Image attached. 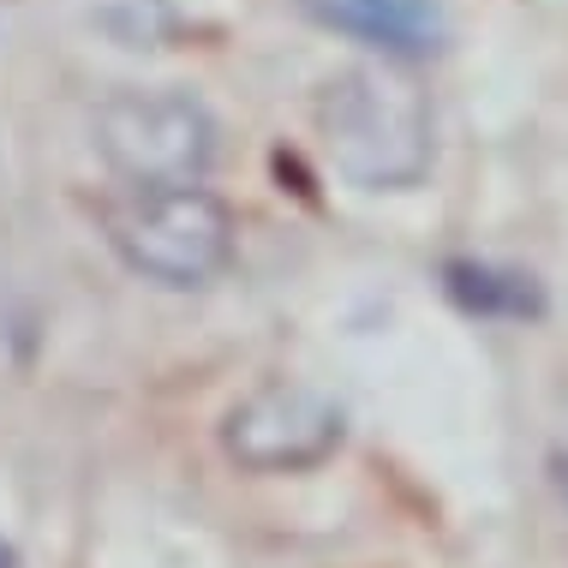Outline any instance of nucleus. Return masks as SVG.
I'll return each instance as SVG.
<instances>
[{"mask_svg":"<svg viewBox=\"0 0 568 568\" xmlns=\"http://www.w3.org/2000/svg\"><path fill=\"white\" fill-rule=\"evenodd\" d=\"M120 264L156 287H204L234 257V216L204 186H126L102 204Z\"/></svg>","mask_w":568,"mask_h":568,"instance_id":"f03ea898","label":"nucleus"},{"mask_svg":"<svg viewBox=\"0 0 568 568\" xmlns=\"http://www.w3.org/2000/svg\"><path fill=\"white\" fill-rule=\"evenodd\" d=\"M97 150L126 186H204L222 126L186 90H114L97 109Z\"/></svg>","mask_w":568,"mask_h":568,"instance_id":"7ed1b4c3","label":"nucleus"},{"mask_svg":"<svg viewBox=\"0 0 568 568\" xmlns=\"http://www.w3.org/2000/svg\"><path fill=\"white\" fill-rule=\"evenodd\" d=\"M317 132L353 186H413L432 168V109L389 67L335 72L317 97Z\"/></svg>","mask_w":568,"mask_h":568,"instance_id":"f257e3e1","label":"nucleus"},{"mask_svg":"<svg viewBox=\"0 0 568 568\" xmlns=\"http://www.w3.org/2000/svg\"><path fill=\"white\" fill-rule=\"evenodd\" d=\"M0 568H19V550H12L7 539H0Z\"/></svg>","mask_w":568,"mask_h":568,"instance_id":"0eeeda50","label":"nucleus"},{"mask_svg":"<svg viewBox=\"0 0 568 568\" xmlns=\"http://www.w3.org/2000/svg\"><path fill=\"white\" fill-rule=\"evenodd\" d=\"M317 24L377 49L383 60H419L443 49V0H300Z\"/></svg>","mask_w":568,"mask_h":568,"instance_id":"39448f33","label":"nucleus"},{"mask_svg":"<svg viewBox=\"0 0 568 568\" xmlns=\"http://www.w3.org/2000/svg\"><path fill=\"white\" fill-rule=\"evenodd\" d=\"M347 413L335 395L312 389V383L270 377L252 395H240V407L222 419V449L252 473H300L317 467L342 449Z\"/></svg>","mask_w":568,"mask_h":568,"instance_id":"20e7f679","label":"nucleus"},{"mask_svg":"<svg viewBox=\"0 0 568 568\" xmlns=\"http://www.w3.org/2000/svg\"><path fill=\"white\" fill-rule=\"evenodd\" d=\"M443 294L467 317H497V324H527V317L545 312V294L532 275L485 264V257H449L443 264Z\"/></svg>","mask_w":568,"mask_h":568,"instance_id":"423d86ee","label":"nucleus"}]
</instances>
